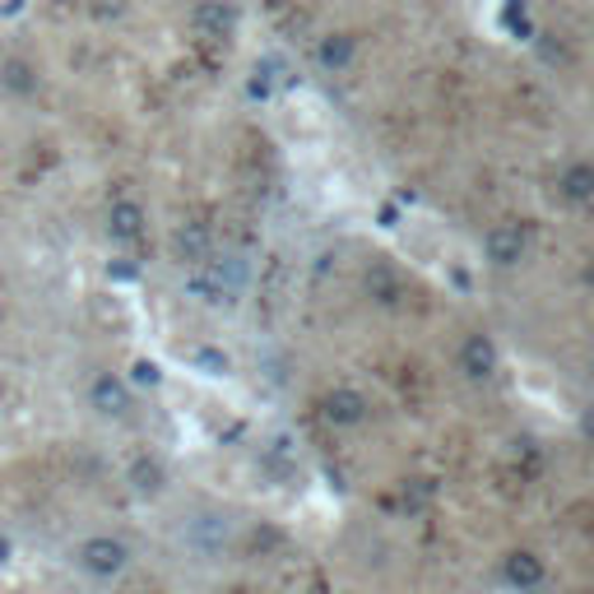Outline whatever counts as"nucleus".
<instances>
[{
  "label": "nucleus",
  "mask_w": 594,
  "mask_h": 594,
  "mask_svg": "<svg viewBox=\"0 0 594 594\" xmlns=\"http://www.w3.org/2000/svg\"><path fill=\"white\" fill-rule=\"evenodd\" d=\"M75 562L84 567L89 576L112 581V576H122V571L130 567V548L122 539H112V534H93V539H84L75 548Z\"/></svg>",
  "instance_id": "1"
},
{
  "label": "nucleus",
  "mask_w": 594,
  "mask_h": 594,
  "mask_svg": "<svg viewBox=\"0 0 594 594\" xmlns=\"http://www.w3.org/2000/svg\"><path fill=\"white\" fill-rule=\"evenodd\" d=\"M135 381H145V386H153V381H158V372H153V363H135Z\"/></svg>",
  "instance_id": "6"
},
{
  "label": "nucleus",
  "mask_w": 594,
  "mask_h": 594,
  "mask_svg": "<svg viewBox=\"0 0 594 594\" xmlns=\"http://www.w3.org/2000/svg\"><path fill=\"white\" fill-rule=\"evenodd\" d=\"M0 84H5V93H14V98H33L37 93L33 61H24V56H5V61H0Z\"/></svg>",
  "instance_id": "3"
},
{
  "label": "nucleus",
  "mask_w": 594,
  "mask_h": 594,
  "mask_svg": "<svg viewBox=\"0 0 594 594\" xmlns=\"http://www.w3.org/2000/svg\"><path fill=\"white\" fill-rule=\"evenodd\" d=\"M126 479H130V488H135V492H158V488H163V469H158V465L149 460V455H140V460H135V465L126 469Z\"/></svg>",
  "instance_id": "5"
},
{
  "label": "nucleus",
  "mask_w": 594,
  "mask_h": 594,
  "mask_svg": "<svg viewBox=\"0 0 594 594\" xmlns=\"http://www.w3.org/2000/svg\"><path fill=\"white\" fill-rule=\"evenodd\" d=\"M89 404L103 413V419H122V413L130 409V390L116 381V376H98V381L89 386Z\"/></svg>",
  "instance_id": "2"
},
{
  "label": "nucleus",
  "mask_w": 594,
  "mask_h": 594,
  "mask_svg": "<svg viewBox=\"0 0 594 594\" xmlns=\"http://www.w3.org/2000/svg\"><path fill=\"white\" fill-rule=\"evenodd\" d=\"M10 558H14V544H10V539H5V534H0V567H5V562H10Z\"/></svg>",
  "instance_id": "7"
},
{
  "label": "nucleus",
  "mask_w": 594,
  "mask_h": 594,
  "mask_svg": "<svg viewBox=\"0 0 594 594\" xmlns=\"http://www.w3.org/2000/svg\"><path fill=\"white\" fill-rule=\"evenodd\" d=\"M107 232L116 237V242H135V237L145 232V209L135 201H116L112 214H107Z\"/></svg>",
  "instance_id": "4"
}]
</instances>
